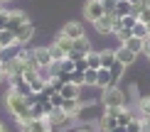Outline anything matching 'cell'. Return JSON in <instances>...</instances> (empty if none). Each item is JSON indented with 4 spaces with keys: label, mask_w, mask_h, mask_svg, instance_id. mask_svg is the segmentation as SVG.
Here are the masks:
<instances>
[{
    "label": "cell",
    "mask_w": 150,
    "mask_h": 132,
    "mask_svg": "<svg viewBox=\"0 0 150 132\" xmlns=\"http://www.w3.org/2000/svg\"><path fill=\"white\" fill-rule=\"evenodd\" d=\"M143 42H145V39H140V37H130V39L126 42V47L133 54H143Z\"/></svg>",
    "instance_id": "obj_21"
},
{
    "label": "cell",
    "mask_w": 150,
    "mask_h": 132,
    "mask_svg": "<svg viewBox=\"0 0 150 132\" xmlns=\"http://www.w3.org/2000/svg\"><path fill=\"white\" fill-rule=\"evenodd\" d=\"M135 56H138V54H133V52H130V49L126 47V44H121V47L116 49V59L121 61V64H126V66H128V64H133Z\"/></svg>",
    "instance_id": "obj_10"
},
{
    "label": "cell",
    "mask_w": 150,
    "mask_h": 132,
    "mask_svg": "<svg viewBox=\"0 0 150 132\" xmlns=\"http://www.w3.org/2000/svg\"><path fill=\"white\" fill-rule=\"evenodd\" d=\"M145 24H148V32H150V22H145Z\"/></svg>",
    "instance_id": "obj_40"
},
{
    "label": "cell",
    "mask_w": 150,
    "mask_h": 132,
    "mask_svg": "<svg viewBox=\"0 0 150 132\" xmlns=\"http://www.w3.org/2000/svg\"><path fill=\"white\" fill-rule=\"evenodd\" d=\"M79 83H64V88H62V96L64 98H79Z\"/></svg>",
    "instance_id": "obj_22"
},
{
    "label": "cell",
    "mask_w": 150,
    "mask_h": 132,
    "mask_svg": "<svg viewBox=\"0 0 150 132\" xmlns=\"http://www.w3.org/2000/svg\"><path fill=\"white\" fill-rule=\"evenodd\" d=\"M103 12H116V0H101Z\"/></svg>",
    "instance_id": "obj_31"
},
{
    "label": "cell",
    "mask_w": 150,
    "mask_h": 132,
    "mask_svg": "<svg viewBox=\"0 0 150 132\" xmlns=\"http://www.w3.org/2000/svg\"><path fill=\"white\" fill-rule=\"evenodd\" d=\"M135 24H138V15H135V12H130V15H123V17H118V27H130V29H133Z\"/></svg>",
    "instance_id": "obj_19"
},
{
    "label": "cell",
    "mask_w": 150,
    "mask_h": 132,
    "mask_svg": "<svg viewBox=\"0 0 150 132\" xmlns=\"http://www.w3.org/2000/svg\"><path fill=\"white\" fill-rule=\"evenodd\" d=\"M108 71H111V86H116L118 81H121V76H123V71H126V64H121V61L116 59V64L111 66Z\"/></svg>",
    "instance_id": "obj_15"
},
{
    "label": "cell",
    "mask_w": 150,
    "mask_h": 132,
    "mask_svg": "<svg viewBox=\"0 0 150 132\" xmlns=\"http://www.w3.org/2000/svg\"><path fill=\"white\" fill-rule=\"evenodd\" d=\"M84 17H86L91 24L96 22V20H101V17H103V5H101V0H89V3L84 5Z\"/></svg>",
    "instance_id": "obj_5"
},
{
    "label": "cell",
    "mask_w": 150,
    "mask_h": 132,
    "mask_svg": "<svg viewBox=\"0 0 150 132\" xmlns=\"http://www.w3.org/2000/svg\"><path fill=\"white\" fill-rule=\"evenodd\" d=\"M133 37H140V39H145V37H150V32H148V24L138 20V24L133 27Z\"/></svg>",
    "instance_id": "obj_26"
},
{
    "label": "cell",
    "mask_w": 150,
    "mask_h": 132,
    "mask_svg": "<svg viewBox=\"0 0 150 132\" xmlns=\"http://www.w3.org/2000/svg\"><path fill=\"white\" fill-rule=\"evenodd\" d=\"M86 68H89V64H86V56H79V59L74 61V71H81V73H84Z\"/></svg>",
    "instance_id": "obj_29"
},
{
    "label": "cell",
    "mask_w": 150,
    "mask_h": 132,
    "mask_svg": "<svg viewBox=\"0 0 150 132\" xmlns=\"http://www.w3.org/2000/svg\"><path fill=\"white\" fill-rule=\"evenodd\" d=\"M71 83H84V73H81V71H71Z\"/></svg>",
    "instance_id": "obj_33"
},
{
    "label": "cell",
    "mask_w": 150,
    "mask_h": 132,
    "mask_svg": "<svg viewBox=\"0 0 150 132\" xmlns=\"http://www.w3.org/2000/svg\"><path fill=\"white\" fill-rule=\"evenodd\" d=\"M113 34L118 37V42H121V44H126V42L130 39V37H133V29H130V27H118Z\"/></svg>",
    "instance_id": "obj_24"
},
{
    "label": "cell",
    "mask_w": 150,
    "mask_h": 132,
    "mask_svg": "<svg viewBox=\"0 0 150 132\" xmlns=\"http://www.w3.org/2000/svg\"><path fill=\"white\" fill-rule=\"evenodd\" d=\"M8 15H10L8 10H5L3 15H0V32H3V29H8Z\"/></svg>",
    "instance_id": "obj_34"
},
{
    "label": "cell",
    "mask_w": 150,
    "mask_h": 132,
    "mask_svg": "<svg viewBox=\"0 0 150 132\" xmlns=\"http://www.w3.org/2000/svg\"><path fill=\"white\" fill-rule=\"evenodd\" d=\"M96 86H101V88H108L111 86V71H108V68H98Z\"/></svg>",
    "instance_id": "obj_18"
},
{
    "label": "cell",
    "mask_w": 150,
    "mask_h": 132,
    "mask_svg": "<svg viewBox=\"0 0 150 132\" xmlns=\"http://www.w3.org/2000/svg\"><path fill=\"white\" fill-rule=\"evenodd\" d=\"M5 3H8V0H5Z\"/></svg>",
    "instance_id": "obj_43"
},
{
    "label": "cell",
    "mask_w": 150,
    "mask_h": 132,
    "mask_svg": "<svg viewBox=\"0 0 150 132\" xmlns=\"http://www.w3.org/2000/svg\"><path fill=\"white\" fill-rule=\"evenodd\" d=\"M133 12V5L128 0H118L116 3V17H123V15H130Z\"/></svg>",
    "instance_id": "obj_20"
},
{
    "label": "cell",
    "mask_w": 150,
    "mask_h": 132,
    "mask_svg": "<svg viewBox=\"0 0 150 132\" xmlns=\"http://www.w3.org/2000/svg\"><path fill=\"white\" fill-rule=\"evenodd\" d=\"M69 132H96V127H91V125H76V127H71Z\"/></svg>",
    "instance_id": "obj_32"
},
{
    "label": "cell",
    "mask_w": 150,
    "mask_h": 132,
    "mask_svg": "<svg viewBox=\"0 0 150 132\" xmlns=\"http://www.w3.org/2000/svg\"><path fill=\"white\" fill-rule=\"evenodd\" d=\"M103 105L106 108H123L126 105V93L116 86L103 88Z\"/></svg>",
    "instance_id": "obj_2"
},
{
    "label": "cell",
    "mask_w": 150,
    "mask_h": 132,
    "mask_svg": "<svg viewBox=\"0 0 150 132\" xmlns=\"http://www.w3.org/2000/svg\"><path fill=\"white\" fill-rule=\"evenodd\" d=\"M10 81H12V91H15V93H20V96H25V98H32V96H35L32 86H30L27 81H25V76H22V73H20V76H12Z\"/></svg>",
    "instance_id": "obj_6"
},
{
    "label": "cell",
    "mask_w": 150,
    "mask_h": 132,
    "mask_svg": "<svg viewBox=\"0 0 150 132\" xmlns=\"http://www.w3.org/2000/svg\"><path fill=\"white\" fill-rule=\"evenodd\" d=\"M17 44V34L10 32V29H3L0 32V49H12Z\"/></svg>",
    "instance_id": "obj_12"
},
{
    "label": "cell",
    "mask_w": 150,
    "mask_h": 132,
    "mask_svg": "<svg viewBox=\"0 0 150 132\" xmlns=\"http://www.w3.org/2000/svg\"><path fill=\"white\" fill-rule=\"evenodd\" d=\"M62 32H64L67 37H71V39H79V37H84V27H81L79 22H67Z\"/></svg>",
    "instance_id": "obj_14"
},
{
    "label": "cell",
    "mask_w": 150,
    "mask_h": 132,
    "mask_svg": "<svg viewBox=\"0 0 150 132\" xmlns=\"http://www.w3.org/2000/svg\"><path fill=\"white\" fill-rule=\"evenodd\" d=\"M27 22L30 20L25 17V12H20V10H15V12H10V15H8V29H10V32H17V29L25 27Z\"/></svg>",
    "instance_id": "obj_7"
},
{
    "label": "cell",
    "mask_w": 150,
    "mask_h": 132,
    "mask_svg": "<svg viewBox=\"0 0 150 132\" xmlns=\"http://www.w3.org/2000/svg\"><path fill=\"white\" fill-rule=\"evenodd\" d=\"M103 132H128V130H126V125H113V127H108Z\"/></svg>",
    "instance_id": "obj_35"
},
{
    "label": "cell",
    "mask_w": 150,
    "mask_h": 132,
    "mask_svg": "<svg viewBox=\"0 0 150 132\" xmlns=\"http://www.w3.org/2000/svg\"><path fill=\"white\" fill-rule=\"evenodd\" d=\"M54 44H59V47L64 49V54H69V52H71V47H74V39H71V37H67L64 32H59V34H57V39H54Z\"/></svg>",
    "instance_id": "obj_16"
},
{
    "label": "cell",
    "mask_w": 150,
    "mask_h": 132,
    "mask_svg": "<svg viewBox=\"0 0 150 132\" xmlns=\"http://www.w3.org/2000/svg\"><path fill=\"white\" fill-rule=\"evenodd\" d=\"M0 132H5V125H3V122H0Z\"/></svg>",
    "instance_id": "obj_39"
},
{
    "label": "cell",
    "mask_w": 150,
    "mask_h": 132,
    "mask_svg": "<svg viewBox=\"0 0 150 132\" xmlns=\"http://www.w3.org/2000/svg\"><path fill=\"white\" fill-rule=\"evenodd\" d=\"M47 49H49V54H52V59H54V61H59V59H67V54H64V49H62L59 44H49Z\"/></svg>",
    "instance_id": "obj_27"
},
{
    "label": "cell",
    "mask_w": 150,
    "mask_h": 132,
    "mask_svg": "<svg viewBox=\"0 0 150 132\" xmlns=\"http://www.w3.org/2000/svg\"><path fill=\"white\" fill-rule=\"evenodd\" d=\"M49 103H52L54 108H62V103H64V96H62V93H52V96H49Z\"/></svg>",
    "instance_id": "obj_30"
},
{
    "label": "cell",
    "mask_w": 150,
    "mask_h": 132,
    "mask_svg": "<svg viewBox=\"0 0 150 132\" xmlns=\"http://www.w3.org/2000/svg\"><path fill=\"white\" fill-rule=\"evenodd\" d=\"M96 76H98V68H86L84 71V86H96Z\"/></svg>",
    "instance_id": "obj_25"
},
{
    "label": "cell",
    "mask_w": 150,
    "mask_h": 132,
    "mask_svg": "<svg viewBox=\"0 0 150 132\" xmlns=\"http://www.w3.org/2000/svg\"><path fill=\"white\" fill-rule=\"evenodd\" d=\"M138 110H140V117H150V98H143L138 103Z\"/></svg>",
    "instance_id": "obj_28"
},
{
    "label": "cell",
    "mask_w": 150,
    "mask_h": 132,
    "mask_svg": "<svg viewBox=\"0 0 150 132\" xmlns=\"http://www.w3.org/2000/svg\"><path fill=\"white\" fill-rule=\"evenodd\" d=\"M45 132H52V130H45Z\"/></svg>",
    "instance_id": "obj_41"
},
{
    "label": "cell",
    "mask_w": 150,
    "mask_h": 132,
    "mask_svg": "<svg viewBox=\"0 0 150 132\" xmlns=\"http://www.w3.org/2000/svg\"><path fill=\"white\" fill-rule=\"evenodd\" d=\"M71 52H76V54H89L91 52V42H89V37H79V39H74V47H71Z\"/></svg>",
    "instance_id": "obj_13"
},
{
    "label": "cell",
    "mask_w": 150,
    "mask_h": 132,
    "mask_svg": "<svg viewBox=\"0 0 150 132\" xmlns=\"http://www.w3.org/2000/svg\"><path fill=\"white\" fill-rule=\"evenodd\" d=\"M116 3H118V0H116Z\"/></svg>",
    "instance_id": "obj_44"
},
{
    "label": "cell",
    "mask_w": 150,
    "mask_h": 132,
    "mask_svg": "<svg viewBox=\"0 0 150 132\" xmlns=\"http://www.w3.org/2000/svg\"><path fill=\"white\" fill-rule=\"evenodd\" d=\"M3 68H5V78H12V76H20V73L25 71V61L20 54L10 56V59L3 61Z\"/></svg>",
    "instance_id": "obj_4"
},
{
    "label": "cell",
    "mask_w": 150,
    "mask_h": 132,
    "mask_svg": "<svg viewBox=\"0 0 150 132\" xmlns=\"http://www.w3.org/2000/svg\"><path fill=\"white\" fill-rule=\"evenodd\" d=\"M86 64H89V68H101V52H89Z\"/></svg>",
    "instance_id": "obj_23"
},
{
    "label": "cell",
    "mask_w": 150,
    "mask_h": 132,
    "mask_svg": "<svg viewBox=\"0 0 150 132\" xmlns=\"http://www.w3.org/2000/svg\"><path fill=\"white\" fill-rule=\"evenodd\" d=\"M93 27H96L98 34H113L116 29H118V17H116V12H103V17L93 22Z\"/></svg>",
    "instance_id": "obj_3"
},
{
    "label": "cell",
    "mask_w": 150,
    "mask_h": 132,
    "mask_svg": "<svg viewBox=\"0 0 150 132\" xmlns=\"http://www.w3.org/2000/svg\"><path fill=\"white\" fill-rule=\"evenodd\" d=\"M5 81V68H3V61H0V83Z\"/></svg>",
    "instance_id": "obj_36"
},
{
    "label": "cell",
    "mask_w": 150,
    "mask_h": 132,
    "mask_svg": "<svg viewBox=\"0 0 150 132\" xmlns=\"http://www.w3.org/2000/svg\"><path fill=\"white\" fill-rule=\"evenodd\" d=\"M128 3H130V5H138V3H143V0H128Z\"/></svg>",
    "instance_id": "obj_38"
},
{
    "label": "cell",
    "mask_w": 150,
    "mask_h": 132,
    "mask_svg": "<svg viewBox=\"0 0 150 132\" xmlns=\"http://www.w3.org/2000/svg\"><path fill=\"white\" fill-rule=\"evenodd\" d=\"M47 120H49V125H69L71 115H69V112H64L62 108H54V110L47 115Z\"/></svg>",
    "instance_id": "obj_9"
},
{
    "label": "cell",
    "mask_w": 150,
    "mask_h": 132,
    "mask_svg": "<svg viewBox=\"0 0 150 132\" xmlns=\"http://www.w3.org/2000/svg\"><path fill=\"white\" fill-rule=\"evenodd\" d=\"M17 44H20V47H22V44H27L30 39H32V37H35V27H32V24H25V27H20V29H17Z\"/></svg>",
    "instance_id": "obj_11"
},
{
    "label": "cell",
    "mask_w": 150,
    "mask_h": 132,
    "mask_svg": "<svg viewBox=\"0 0 150 132\" xmlns=\"http://www.w3.org/2000/svg\"><path fill=\"white\" fill-rule=\"evenodd\" d=\"M113 64H116V52L103 49V52H101V68H111Z\"/></svg>",
    "instance_id": "obj_17"
},
{
    "label": "cell",
    "mask_w": 150,
    "mask_h": 132,
    "mask_svg": "<svg viewBox=\"0 0 150 132\" xmlns=\"http://www.w3.org/2000/svg\"><path fill=\"white\" fill-rule=\"evenodd\" d=\"M3 5H5V0H0V15H3V12H5V8H3Z\"/></svg>",
    "instance_id": "obj_37"
},
{
    "label": "cell",
    "mask_w": 150,
    "mask_h": 132,
    "mask_svg": "<svg viewBox=\"0 0 150 132\" xmlns=\"http://www.w3.org/2000/svg\"><path fill=\"white\" fill-rule=\"evenodd\" d=\"M145 3H150V0H145Z\"/></svg>",
    "instance_id": "obj_42"
},
{
    "label": "cell",
    "mask_w": 150,
    "mask_h": 132,
    "mask_svg": "<svg viewBox=\"0 0 150 132\" xmlns=\"http://www.w3.org/2000/svg\"><path fill=\"white\" fill-rule=\"evenodd\" d=\"M35 54V61H37V68H49V64H52V54H49L47 47H40V49H32Z\"/></svg>",
    "instance_id": "obj_8"
},
{
    "label": "cell",
    "mask_w": 150,
    "mask_h": 132,
    "mask_svg": "<svg viewBox=\"0 0 150 132\" xmlns=\"http://www.w3.org/2000/svg\"><path fill=\"white\" fill-rule=\"evenodd\" d=\"M5 105H8V110L17 117V120H30V117H32V105H30V100L25 96H20V93H15L12 88H10L8 96H5Z\"/></svg>",
    "instance_id": "obj_1"
}]
</instances>
